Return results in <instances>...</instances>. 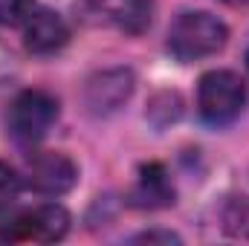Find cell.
I'll list each match as a JSON object with an SVG mask.
<instances>
[{
	"label": "cell",
	"mask_w": 249,
	"mask_h": 246,
	"mask_svg": "<svg viewBox=\"0 0 249 246\" xmlns=\"http://www.w3.org/2000/svg\"><path fill=\"white\" fill-rule=\"evenodd\" d=\"M229 29L212 12H183L168 29V53L177 61H200L226 47Z\"/></svg>",
	"instance_id": "cell-1"
},
{
	"label": "cell",
	"mask_w": 249,
	"mask_h": 246,
	"mask_svg": "<svg viewBox=\"0 0 249 246\" xmlns=\"http://www.w3.org/2000/svg\"><path fill=\"white\" fill-rule=\"evenodd\" d=\"M244 105H247V84L232 70H212L200 78L197 110H200L203 122L214 124V127L235 122L241 116Z\"/></svg>",
	"instance_id": "cell-2"
},
{
	"label": "cell",
	"mask_w": 249,
	"mask_h": 246,
	"mask_svg": "<svg viewBox=\"0 0 249 246\" xmlns=\"http://www.w3.org/2000/svg\"><path fill=\"white\" fill-rule=\"evenodd\" d=\"M58 119V99L47 90H23L9 107V133L18 145H38Z\"/></svg>",
	"instance_id": "cell-3"
},
{
	"label": "cell",
	"mask_w": 249,
	"mask_h": 246,
	"mask_svg": "<svg viewBox=\"0 0 249 246\" xmlns=\"http://www.w3.org/2000/svg\"><path fill=\"white\" fill-rule=\"evenodd\" d=\"M70 229V214L64 206H35L18 217H9L0 229V241L9 244H55Z\"/></svg>",
	"instance_id": "cell-4"
},
{
	"label": "cell",
	"mask_w": 249,
	"mask_h": 246,
	"mask_svg": "<svg viewBox=\"0 0 249 246\" xmlns=\"http://www.w3.org/2000/svg\"><path fill=\"white\" fill-rule=\"evenodd\" d=\"M26 180H29V188H35L38 194L61 197L75 185L78 168L61 151H41V154H32L29 168H26Z\"/></svg>",
	"instance_id": "cell-5"
},
{
	"label": "cell",
	"mask_w": 249,
	"mask_h": 246,
	"mask_svg": "<svg viewBox=\"0 0 249 246\" xmlns=\"http://www.w3.org/2000/svg\"><path fill=\"white\" fill-rule=\"evenodd\" d=\"M133 93V72L130 70H105L87 81L84 102L93 116H110L122 107Z\"/></svg>",
	"instance_id": "cell-6"
},
{
	"label": "cell",
	"mask_w": 249,
	"mask_h": 246,
	"mask_svg": "<svg viewBox=\"0 0 249 246\" xmlns=\"http://www.w3.org/2000/svg\"><path fill=\"white\" fill-rule=\"evenodd\" d=\"M70 41V26L53 9H35L23 20V44L35 55H53Z\"/></svg>",
	"instance_id": "cell-7"
},
{
	"label": "cell",
	"mask_w": 249,
	"mask_h": 246,
	"mask_svg": "<svg viewBox=\"0 0 249 246\" xmlns=\"http://www.w3.org/2000/svg\"><path fill=\"white\" fill-rule=\"evenodd\" d=\"M127 200L136 209H165V206H171L174 203V185L168 180V171L160 162L142 165Z\"/></svg>",
	"instance_id": "cell-8"
},
{
	"label": "cell",
	"mask_w": 249,
	"mask_h": 246,
	"mask_svg": "<svg viewBox=\"0 0 249 246\" xmlns=\"http://www.w3.org/2000/svg\"><path fill=\"white\" fill-rule=\"evenodd\" d=\"M18 200H20V177L12 165L0 162V226L12 217Z\"/></svg>",
	"instance_id": "cell-9"
},
{
	"label": "cell",
	"mask_w": 249,
	"mask_h": 246,
	"mask_svg": "<svg viewBox=\"0 0 249 246\" xmlns=\"http://www.w3.org/2000/svg\"><path fill=\"white\" fill-rule=\"evenodd\" d=\"M35 12V0H0V26H18Z\"/></svg>",
	"instance_id": "cell-10"
},
{
	"label": "cell",
	"mask_w": 249,
	"mask_h": 246,
	"mask_svg": "<svg viewBox=\"0 0 249 246\" xmlns=\"http://www.w3.org/2000/svg\"><path fill=\"white\" fill-rule=\"evenodd\" d=\"M133 241H136V244H157V241H162V244H180V238L171 235V232H142V235H136Z\"/></svg>",
	"instance_id": "cell-11"
},
{
	"label": "cell",
	"mask_w": 249,
	"mask_h": 246,
	"mask_svg": "<svg viewBox=\"0 0 249 246\" xmlns=\"http://www.w3.org/2000/svg\"><path fill=\"white\" fill-rule=\"evenodd\" d=\"M226 6H249V0H223Z\"/></svg>",
	"instance_id": "cell-12"
},
{
	"label": "cell",
	"mask_w": 249,
	"mask_h": 246,
	"mask_svg": "<svg viewBox=\"0 0 249 246\" xmlns=\"http://www.w3.org/2000/svg\"><path fill=\"white\" fill-rule=\"evenodd\" d=\"M247 67H249V50H247Z\"/></svg>",
	"instance_id": "cell-13"
}]
</instances>
